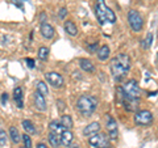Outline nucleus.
<instances>
[{"mask_svg": "<svg viewBox=\"0 0 158 148\" xmlns=\"http://www.w3.org/2000/svg\"><path fill=\"white\" fill-rule=\"evenodd\" d=\"M111 73L116 81H123L131 70V58L127 54H118L111 59Z\"/></svg>", "mask_w": 158, "mask_h": 148, "instance_id": "f257e3e1", "label": "nucleus"}, {"mask_svg": "<svg viewBox=\"0 0 158 148\" xmlns=\"http://www.w3.org/2000/svg\"><path fill=\"white\" fill-rule=\"evenodd\" d=\"M98 103H99V100L95 96L83 95L79 97V100L77 102V109L83 117H90L96 110Z\"/></svg>", "mask_w": 158, "mask_h": 148, "instance_id": "f03ea898", "label": "nucleus"}, {"mask_svg": "<svg viewBox=\"0 0 158 148\" xmlns=\"http://www.w3.org/2000/svg\"><path fill=\"white\" fill-rule=\"evenodd\" d=\"M95 13L98 17V21L100 25H104L106 22L115 24L116 22V14L111 8L106 6L104 0H96L95 4Z\"/></svg>", "mask_w": 158, "mask_h": 148, "instance_id": "7ed1b4c3", "label": "nucleus"}, {"mask_svg": "<svg viewBox=\"0 0 158 148\" xmlns=\"http://www.w3.org/2000/svg\"><path fill=\"white\" fill-rule=\"evenodd\" d=\"M128 21H129V25L133 29V32H141L144 28V18L135 9L128 12Z\"/></svg>", "mask_w": 158, "mask_h": 148, "instance_id": "20e7f679", "label": "nucleus"}, {"mask_svg": "<svg viewBox=\"0 0 158 148\" xmlns=\"http://www.w3.org/2000/svg\"><path fill=\"white\" fill-rule=\"evenodd\" d=\"M88 143H90V146L94 148H110V139H108L104 134H102V132L100 134L96 132V134L91 135Z\"/></svg>", "mask_w": 158, "mask_h": 148, "instance_id": "39448f33", "label": "nucleus"}, {"mask_svg": "<svg viewBox=\"0 0 158 148\" xmlns=\"http://www.w3.org/2000/svg\"><path fill=\"white\" fill-rule=\"evenodd\" d=\"M153 122V114L149 110H138L135 115V123L137 126H149Z\"/></svg>", "mask_w": 158, "mask_h": 148, "instance_id": "423d86ee", "label": "nucleus"}, {"mask_svg": "<svg viewBox=\"0 0 158 148\" xmlns=\"http://www.w3.org/2000/svg\"><path fill=\"white\" fill-rule=\"evenodd\" d=\"M123 89H124L127 96H129L132 98H137L138 100L141 96V88L138 87L136 80H129L124 87H123Z\"/></svg>", "mask_w": 158, "mask_h": 148, "instance_id": "0eeeda50", "label": "nucleus"}, {"mask_svg": "<svg viewBox=\"0 0 158 148\" xmlns=\"http://www.w3.org/2000/svg\"><path fill=\"white\" fill-rule=\"evenodd\" d=\"M45 79L54 88H61L63 85V77H62V75H59L58 72H48V73H45Z\"/></svg>", "mask_w": 158, "mask_h": 148, "instance_id": "6e6552de", "label": "nucleus"}, {"mask_svg": "<svg viewBox=\"0 0 158 148\" xmlns=\"http://www.w3.org/2000/svg\"><path fill=\"white\" fill-rule=\"evenodd\" d=\"M107 131L110 134V138L112 140L117 139V123L111 115L107 117Z\"/></svg>", "mask_w": 158, "mask_h": 148, "instance_id": "1a4fd4ad", "label": "nucleus"}, {"mask_svg": "<svg viewBox=\"0 0 158 148\" xmlns=\"http://www.w3.org/2000/svg\"><path fill=\"white\" fill-rule=\"evenodd\" d=\"M33 100H34V106L37 107V110H41V111H45L46 110V101H45V97H44L40 92H36L33 95Z\"/></svg>", "mask_w": 158, "mask_h": 148, "instance_id": "9d476101", "label": "nucleus"}, {"mask_svg": "<svg viewBox=\"0 0 158 148\" xmlns=\"http://www.w3.org/2000/svg\"><path fill=\"white\" fill-rule=\"evenodd\" d=\"M41 34L44 38L50 39L54 37V28L48 22H42L41 24Z\"/></svg>", "mask_w": 158, "mask_h": 148, "instance_id": "9b49d317", "label": "nucleus"}, {"mask_svg": "<svg viewBox=\"0 0 158 148\" xmlns=\"http://www.w3.org/2000/svg\"><path fill=\"white\" fill-rule=\"evenodd\" d=\"M13 98H15V101H16V105H17L19 109H23L24 107V95H23V89L20 87L15 88Z\"/></svg>", "mask_w": 158, "mask_h": 148, "instance_id": "f8f14e48", "label": "nucleus"}, {"mask_svg": "<svg viewBox=\"0 0 158 148\" xmlns=\"http://www.w3.org/2000/svg\"><path fill=\"white\" fill-rule=\"evenodd\" d=\"M99 131H100V125H99L98 122H92L88 126L85 127V130H83V134H85L86 136H91V135L96 134V132H99Z\"/></svg>", "mask_w": 158, "mask_h": 148, "instance_id": "ddd939ff", "label": "nucleus"}, {"mask_svg": "<svg viewBox=\"0 0 158 148\" xmlns=\"http://www.w3.org/2000/svg\"><path fill=\"white\" fill-rule=\"evenodd\" d=\"M59 138H61V144L69 147V146H70L71 143H73L74 135H73V132H71L70 130H65L61 135H59Z\"/></svg>", "mask_w": 158, "mask_h": 148, "instance_id": "4468645a", "label": "nucleus"}, {"mask_svg": "<svg viewBox=\"0 0 158 148\" xmlns=\"http://www.w3.org/2000/svg\"><path fill=\"white\" fill-rule=\"evenodd\" d=\"M49 129H50L52 132H54V134H57V135H61L63 131L67 130V129H65V126H63L61 122H58V121L50 122V125H49Z\"/></svg>", "mask_w": 158, "mask_h": 148, "instance_id": "2eb2a0df", "label": "nucleus"}, {"mask_svg": "<svg viewBox=\"0 0 158 148\" xmlns=\"http://www.w3.org/2000/svg\"><path fill=\"white\" fill-rule=\"evenodd\" d=\"M79 64H81L83 71H86V72H95V66H94L92 62L88 60V59H81V60H79Z\"/></svg>", "mask_w": 158, "mask_h": 148, "instance_id": "dca6fc26", "label": "nucleus"}, {"mask_svg": "<svg viewBox=\"0 0 158 148\" xmlns=\"http://www.w3.org/2000/svg\"><path fill=\"white\" fill-rule=\"evenodd\" d=\"M65 30H66V33L69 34V36H71V37H75L78 34V28L73 21H66L65 22Z\"/></svg>", "mask_w": 158, "mask_h": 148, "instance_id": "f3484780", "label": "nucleus"}, {"mask_svg": "<svg viewBox=\"0 0 158 148\" xmlns=\"http://www.w3.org/2000/svg\"><path fill=\"white\" fill-rule=\"evenodd\" d=\"M108 56H110V47H108L107 45L102 46L100 50L98 51V58H99V60H107Z\"/></svg>", "mask_w": 158, "mask_h": 148, "instance_id": "a211bd4d", "label": "nucleus"}, {"mask_svg": "<svg viewBox=\"0 0 158 148\" xmlns=\"http://www.w3.org/2000/svg\"><path fill=\"white\" fill-rule=\"evenodd\" d=\"M49 143H50L52 147H59V144H61V138H59V135L54 134V132L50 131V134H49Z\"/></svg>", "mask_w": 158, "mask_h": 148, "instance_id": "6ab92c4d", "label": "nucleus"}, {"mask_svg": "<svg viewBox=\"0 0 158 148\" xmlns=\"http://www.w3.org/2000/svg\"><path fill=\"white\" fill-rule=\"evenodd\" d=\"M23 127L27 134H36V127L33 126V123L31 121H28V119L23 121Z\"/></svg>", "mask_w": 158, "mask_h": 148, "instance_id": "aec40b11", "label": "nucleus"}, {"mask_svg": "<svg viewBox=\"0 0 158 148\" xmlns=\"http://www.w3.org/2000/svg\"><path fill=\"white\" fill-rule=\"evenodd\" d=\"M9 136H11L12 142L16 143V144L20 142V139H21V138H20V134H19V130L16 127H11V129H9Z\"/></svg>", "mask_w": 158, "mask_h": 148, "instance_id": "412c9836", "label": "nucleus"}, {"mask_svg": "<svg viewBox=\"0 0 158 148\" xmlns=\"http://www.w3.org/2000/svg\"><path fill=\"white\" fill-rule=\"evenodd\" d=\"M37 92H40L41 95L45 97L49 95V89H48V85L44 81H38L37 83Z\"/></svg>", "mask_w": 158, "mask_h": 148, "instance_id": "4be33fe9", "label": "nucleus"}, {"mask_svg": "<svg viewBox=\"0 0 158 148\" xmlns=\"http://www.w3.org/2000/svg\"><path fill=\"white\" fill-rule=\"evenodd\" d=\"M61 123L65 126V129H67V130H70L71 127H73V119H71L70 115H62Z\"/></svg>", "mask_w": 158, "mask_h": 148, "instance_id": "5701e85b", "label": "nucleus"}, {"mask_svg": "<svg viewBox=\"0 0 158 148\" xmlns=\"http://www.w3.org/2000/svg\"><path fill=\"white\" fill-rule=\"evenodd\" d=\"M153 38H154V37H153V34L149 33L146 36V39H144V41L141 42V46L144 47V49H149L152 46V43H153Z\"/></svg>", "mask_w": 158, "mask_h": 148, "instance_id": "b1692460", "label": "nucleus"}, {"mask_svg": "<svg viewBox=\"0 0 158 148\" xmlns=\"http://www.w3.org/2000/svg\"><path fill=\"white\" fill-rule=\"evenodd\" d=\"M49 56V49L48 47H40L38 50V58L41 59V60H46Z\"/></svg>", "mask_w": 158, "mask_h": 148, "instance_id": "393cba45", "label": "nucleus"}, {"mask_svg": "<svg viewBox=\"0 0 158 148\" xmlns=\"http://www.w3.org/2000/svg\"><path fill=\"white\" fill-rule=\"evenodd\" d=\"M7 139H8V136L6 134V131L0 129V147H6L7 146Z\"/></svg>", "mask_w": 158, "mask_h": 148, "instance_id": "a878e982", "label": "nucleus"}, {"mask_svg": "<svg viewBox=\"0 0 158 148\" xmlns=\"http://www.w3.org/2000/svg\"><path fill=\"white\" fill-rule=\"evenodd\" d=\"M21 139L24 142V147H25V148H32V140H31V136H29V134H27V132H25V134L23 135Z\"/></svg>", "mask_w": 158, "mask_h": 148, "instance_id": "bb28decb", "label": "nucleus"}, {"mask_svg": "<svg viewBox=\"0 0 158 148\" xmlns=\"http://www.w3.org/2000/svg\"><path fill=\"white\" fill-rule=\"evenodd\" d=\"M66 14H67V9L66 8H62L61 11H59V18H65Z\"/></svg>", "mask_w": 158, "mask_h": 148, "instance_id": "cd10ccee", "label": "nucleus"}, {"mask_svg": "<svg viewBox=\"0 0 158 148\" xmlns=\"http://www.w3.org/2000/svg\"><path fill=\"white\" fill-rule=\"evenodd\" d=\"M25 63L28 64V67H31V68H33V67H34V60H33V59H31V58L25 59Z\"/></svg>", "mask_w": 158, "mask_h": 148, "instance_id": "c85d7f7f", "label": "nucleus"}, {"mask_svg": "<svg viewBox=\"0 0 158 148\" xmlns=\"http://www.w3.org/2000/svg\"><path fill=\"white\" fill-rule=\"evenodd\" d=\"M7 101H8V95H7V93H3V95H2V103H3V105H6Z\"/></svg>", "mask_w": 158, "mask_h": 148, "instance_id": "c756f323", "label": "nucleus"}, {"mask_svg": "<svg viewBox=\"0 0 158 148\" xmlns=\"http://www.w3.org/2000/svg\"><path fill=\"white\" fill-rule=\"evenodd\" d=\"M96 47H98V43H94V45H91L90 47H88V50H90V51H95Z\"/></svg>", "mask_w": 158, "mask_h": 148, "instance_id": "7c9ffc66", "label": "nucleus"}, {"mask_svg": "<svg viewBox=\"0 0 158 148\" xmlns=\"http://www.w3.org/2000/svg\"><path fill=\"white\" fill-rule=\"evenodd\" d=\"M37 148H48V147L44 143H40V144H37Z\"/></svg>", "mask_w": 158, "mask_h": 148, "instance_id": "2f4dec72", "label": "nucleus"}, {"mask_svg": "<svg viewBox=\"0 0 158 148\" xmlns=\"http://www.w3.org/2000/svg\"><path fill=\"white\" fill-rule=\"evenodd\" d=\"M70 148H79V146H71Z\"/></svg>", "mask_w": 158, "mask_h": 148, "instance_id": "473e14b6", "label": "nucleus"}, {"mask_svg": "<svg viewBox=\"0 0 158 148\" xmlns=\"http://www.w3.org/2000/svg\"><path fill=\"white\" fill-rule=\"evenodd\" d=\"M21 148H25V147H21Z\"/></svg>", "mask_w": 158, "mask_h": 148, "instance_id": "72a5a7b5", "label": "nucleus"}]
</instances>
